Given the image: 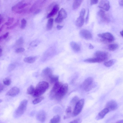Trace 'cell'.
Instances as JSON below:
<instances>
[{"instance_id": "obj_16", "label": "cell", "mask_w": 123, "mask_h": 123, "mask_svg": "<svg viewBox=\"0 0 123 123\" xmlns=\"http://www.w3.org/2000/svg\"><path fill=\"white\" fill-rule=\"evenodd\" d=\"M59 9V6L58 4L54 5L50 12L47 15V18H49L55 15Z\"/></svg>"}, {"instance_id": "obj_5", "label": "cell", "mask_w": 123, "mask_h": 123, "mask_svg": "<svg viewBox=\"0 0 123 123\" xmlns=\"http://www.w3.org/2000/svg\"><path fill=\"white\" fill-rule=\"evenodd\" d=\"M95 85L94 83L93 82V78L91 77H89L86 79L82 84L83 87L86 91H90Z\"/></svg>"}, {"instance_id": "obj_19", "label": "cell", "mask_w": 123, "mask_h": 123, "mask_svg": "<svg viewBox=\"0 0 123 123\" xmlns=\"http://www.w3.org/2000/svg\"><path fill=\"white\" fill-rule=\"evenodd\" d=\"M84 22V17L80 16L76 21V25L78 27H81L83 25Z\"/></svg>"}, {"instance_id": "obj_47", "label": "cell", "mask_w": 123, "mask_h": 123, "mask_svg": "<svg viewBox=\"0 0 123 123\" xmlns=\"http://www.w3.org/2000/svg\"><path fill=\"white\" fill-rule=\"evenodd\" d=\"M25 11L26 10L25 9H22L17 11L16 12L18 13H20L25 12Z\"/></svg>"}, {"instance_id": "obj_38", "label": "cell", "mask_w": 123, "mask_h": 123, "mask_svg": "<svg viewBox=\"0 0 123 123\" xmlns=\"http://www.w3.org/2000/svg\"><path fill=\"white\" fill-rule=\"evenodd\" d=\"M18 23L19 20H18L15 23L12 25L11 26H10L7 27L6 28L7 29H12L15 27L18 24Z\"/></svg>"}, {"instance_id": "obj_25", "label": "cell", "mask_w": 123, "mask_h": 123, "mask_svg": "<svg viewBox=\"0 0 123 123\" xmlns=\"http://www.w3.org/2000/svg\"><path fill=\"white\" fill-rule=\"evenodd\" d=\"M53 19L52 18H50L48 21L46 25V28L48 30L51 29L53 25Z\"/></svg>"}, {"instance_id": "obj_4", "label": "cell", "mask_w": 123, "mask_h": 123, "mask_svg": "<svg viewBox=\"0 0 123 123\" xmlns=\"http://www.w3.org/2000/svg\"><path fill=\"white\" fill-rule=\"evenodd\" d=\"M98 36L101 38V41L105 43H111L115 40V37L111 33L106 32L98 34Z\"/></svg>"}, {"instance_id": "obj_37", "label": "cell", "mask_w": 123, "mask_h": 123, "mask_svg": "<svg viewBox=\"0 0 123 123\" xmlns=\"http://www.w3.org/2000/svg\"><path fill=\"white\" fill-rule=\"evenodd\" d=\"M29 4V3L28 2L27 3H23L21 5L18 7L17 10L16 11L22 9L24 8L26 6H28Z\"/></svg>"}, {"instance_id": "obj_15", "label": "cell", "mask_w": 123, "mask_h": 123, "mask_svg": "<svg viewBox=\"0 0 123 123\" xmlns=\"http://www.w3.org/2000/svg\"><path fill=\"white\" fill-rule=\"evenodd\" d=\"M36 117L37 119L39 121L41 122H44L46 118L45 112L43 110L40 111L37 114Z\"/></svg>"}, {"instance_id": "obj_48", "label": "cell", "mask_w": 123, "mask_h": 123, "mask_svg": "<svg viewBox=\"0 0 123 123\" xmlns=\"http://www.w3.org/2000/svg\"><path fill=\"white\" fill-rule=\"evenodd\" d=\"M4 21V18L2 16H1V15L0 14V23L1 24Z\"/></svg>"}, {"instance_id": "obj_50", "label": "cell", "mask_w": 123, "mask_h": 123, "mask_svg": "<svg viewBox=\"0 0 123 123\" xmlns=\"http://www.w3.org/2000/svg\"><path fill=\"white\" fill-rule=\"evenodd\" d=\"M4 89V86L2 84H1L0 85V92H1Z\"/></svg>"}, {"instance_id": "obj_43", "label": "cell", "mask_w": 123, "mask_h": 123, "mask_svg": "<svg viewBox=\"0 0 123 123\" xmlns=\"http://www.w3.org/2000/svg\"><path fill=\"white\" fill-rule=\"evenodd\" d=\"M81 122V120L80 118L75 119L69 123H80Z\"/></svg>"}, {"instance_id": "obj_42", "label": "cell", "mask_w": 123, "mask_h": 123, "mask_svg": "<svg viewBox=\"0 0 123 123\" xmlns=\"http://www.w3.org/2000/svg\"><path fill=\"white\" fill-rule=\"evenodd\" d=\"M9 32H7L4 34L3 35L1 36L0 37V41L1 42V40L3 39L6 38L9 35Z\"/></svg>"}, {"instance_id": "obj_41", "label": "cell", "mask_w": 123, "mask_h": 123, "mask_svg": "<svg viewBox=\"0 0 123 123\" xmlns=\"http://www.w3.org/2000/svg\"><path fill=\"white\" fill-rule=\"evenodd\" d=\"M72 108L70 106H69L66 109V112L67 115L71 114L72 112Z\"/></svg>"}, {"instance_id": "obj_39", "label": "cell", "mask_w": 123, "mask_h": 123, "mask_svg": "<svg viewBox=\"0 0 123 123\" xmlns=\"http://www.w3.org/2000/svg\"><path fill=\"white\" fill-rule=\"evenodd\" d=\"M15 65L13 63L10 64L9 66L8 69V71H11L13 70L15 68Z\"/></svg>"}, {"instance_id": "obj_13", "label": "cell", "mask_w": 123, "mask_h": 123, "mask_svg": "<svg viewBox=\"0 0 123 123\" xmlns=\"http://www.w3.org/2000/svg\"><path fill=\"white\" fill-rule=\"evenodd\" d=\"M98 7L106 11H108L110 8L109 1L107 0L100 1L98 5Z\"/></svg>"}, {"instance_id": "obj_56", "label": "cell", "mask_w": 123, "mask_h": 123, "mask_svg": "<svg viewBox=\"0 0 123 123\" xmlns=\"http://www.w3.org/2000/svg\"><path fill=\"white\" fill-rule=\"evenodd\" d=\"M120 34L123 37V30L120 32Z\"/></svg>"}, {"instance_id": "obj_22", "label": "cell", "mask_w": 123, "mask_h": 123, "mask_svg": "<svg viewBox=\"0 0 123 123\" xmlns=\"http://www.w3.org/2000/svg\"><path fill=\"white\" fill-rule=\"evenodd\" d=\"M49 79L50 83L51 84H54L58 81L59 76L53 74L49 77Z\"/></svg>"}, {"instance_id": "obj_8", "label": "cell", "mask_w": 123, "mask_h": 123, "mask_svg": "<svg viewBox=\"0 0 123 123\" xmlns=\"http://www.w3.org/2000/svg\"><path fill=\"white\" fill-rule=\"evenodd\" d=\"M63 84L62 83L58 81L55 83L51 90L49 95V97L51 99H54L55 96Z\"/></svg>"}, {"instance_id": "obj_53", "label": "cell", "mask_w": 123, "mask_h": 123, "mask_svg": "<svg viewBox=\"0 0 123 123\" xmlns=\"http://www.w3.org/2000/svg\"><path fill=\"white\" fill-rule=\"evenodd\" d=\"M115 123H123V120H118Z\"/></svg>"}, {"instance_id": "obj_3", "label": "cell", "mask_w": 123, "mask_h": 123, "mask_svg": "<svg viewBox=\"0 0 123 123\" xmlns=\"http://www.w3.org/2000/svg\"><path fill=\"white\" fill-rule=\"evenodd\" d=\"M68 89V85L67 83L63 84L56 94L54 99L58 100H61L67 93Z\"/></svg>"}, {"instance_id": "obj_55", "label": "cell", "mask_w": 123, "mask_h": 123, "mask_svg": "<svg viewBox=\"0 0 123 123\" xmlns=\"http://www.w3.org/2000/svg\"><path fill=\"white\" fill-rule=\"evenodd\" d=\"M4 25H2L0 28V32H1L3 28Z\"/></svg>"}, {"instance_id": "obj_49", "label": "cell", "mask_w": 123, "mask_h": 123, "mask_svg": "<svg viewBox=\"0 0 123 123\" xmlns=\"http://www.w3.org/2000/svg\"><path fill=\"white\" fill-rule=\"evenodd\" d=\"M63 27V26L58 25L57 26V28L58 30H61Z\"/></svg>"}, {"instance_id": "obj_29", "label": "cell", "mask_w": 123, "mask_h": 123, "mask_svg": "<svg viewBox=\"0 0 123 123\" xmlns=\"http://www.w3.org/2000/svg\"><path fill=\"white\" fill-rule=\"evenodd\" d=\"M35 88L32 85L30 86L27 89V92L28 94L32 95L34 92Z\"/></svg>"}, {"instance_id": "obj_54", "label": "cell", "mask_w": 123, "mask_h": 123, "mask_svg": "<svg viewBox=\"0 0 123 123\" xmlns=\"http://www.w3.org/2000/svg\"><path fill=\"white\" fill-rule=\"evenodd\" d=\"M89 48L90 49H93L94 48L93 46L91 44H90Z\"/></svg>"}, {"instance_id": "obj_33", "label": "cell", "mask_w": 123, "mask_h": 123, "mask_svg": "<svg viewBox=\"0 0 123 123\" xmlns=\"http://www.w3.org/2000/svg\"><path fill=\"white\" fill-rule=\"evenodd\" d=\"M3 83L5 85L9 86L11 84V79L8 78H6L3 80Z\"/></svg>"}, {"instance_id": "obj_40", "label": "cell", "mask_w": 123, "mask_h": 123, "mask_svg": "<svg viewBox=\"0 0 123 123\" xmlns=\"http://www.w3.org/2000/svg\"><path fill=\"white\" fill-rule=\"evenodd\" d=\"M25 49L23 48H19L16 49L15 50V52L17 53H20L23 52Z\"/></svg>"}, {"instance_id": "obj_9", "label": "cell", "mask_w": 123, "mask_h": 123, "mask_svg": "<svg viewBox=\"0 0 123 123\" xmlns=\"http://www.w3.org/2000/svg\"><path fill=\"white\" fill-rule=\"evenodd\" d=\"M67 16V12L63 8H62L59 11L58 16L55 18V21L57 23H60L66 18Z\"/></svg>"}, {"instance_id": "obj_7", "label": "cell", "mask_w": 123, "mask_h": 123, "mask_svg": "<svg viewBox=\"0 0 123 123\" xmlns=\"http://www.w3.org/2000/svg\"><path fill=\"white\" fill-rule=\"evenodd\" d=\"M95 57L98 59L100 62L107 60L109 58V55L106 52L101 51H97L95 53Z\"/></svg>"}, {"instance_id": "obj_31", "label": "cell", "mask_w": 123, "mask_h": 123, "mask_svg": "<svg viewBox=\"0 0 123 123\" xmlns=\"http://www.w3.org/2000/svg\"><path fill=\"white\" fill-rule=\"evenodd\" d=\"M44 98L43 97H39L34 99L32 101L33 104L35 105L37 104L42 101Z\"/></svg>"}, {"instance_id": "obj_28", "label": "cell", "mask_w": 123, "mask_h": 123, "mask_svg": "<svg viewBox=\"0 0 123 123\" xmlns=\"http://www.w3.org/2000/svg\"><path fill=\"white\" fill-rule=\"evenodd\" d=\"M118 45L117 44H111L108 46V49L111 51H114L116 50L118 48Z\"/></svg>"}, {"instance_id": "obj_6", "label": "cell", "mask_w": 123, "mask_h": 123, "mask_svg": "<svg viewBox=\"0 0 123 123\" xmlns=\"http://www.w3.org/2000/svg\"><path fill=\"white\" fill-rule=\"evenodd\" d=\"M84 103L83 99L79 100L75 105L73 112V115L74 116H77L81 112L83 107Z\"/></svg>"}, {"instance_id": "obj_34", "label": "cell", "mask_w": 123, "mask_h": 123, "mask_svg": "<svg viewBox=\"0 0 123 123\" xmlns=\"http://www.w3.org/2000/svg\"><path fill=\"white\" fill-rule=\"evenodd\" d=\"M79 100L78 97L77 96H75L72 98L71 100V103L73 105L74 104L75 105Z\"/></svg>"}, {"instance_id": "obj_26", "label": "cell", "mask_w": 123, "mask_h": 123, "mask_svg": "<svg viewBox=\"0 0 123 123\" xmlns=\"http://www.w3.org/2000/svg\"><path fill=\"white\" fill-rule=\"evenodd\" d=\"M60 119V117L58 115H56L50 120V123H59Z\"/></svg>"}, {"instance_id": "obj_32", "label": "cell", "mask_w": 123, "mask_h": 123, "mask_svg": "<svg viewBox=\"0 0 123 123\" xmlns=\"http://www.w3.org/2000/svg\"><path fill=\"white\" fill-rule=\"evenodd\" d=\"M14 20V18L13 17L9 18L7 21L6 22L5 24L7 26L10 25L12 24Z\"/></svg>"}, {"instance_id": "obj_24", "label": "cell", "mask_w": 123, "mask_h": 123, "mask_svg": "<svg viewBox=\"0 0 123 123\" xmlns=\"http://www.w3.org/2000/svg\"><path fill=\"white\" fill-rule=\"evenodd\" d=\"M83 0H75L74 1L73 5L72 7L74 9H76L78 8L81 4Z\"/></svg>"}, {"instance_id": "obj_12", "label": "cell", "mask_w": 123, "mask_h": 123, "mask_svg": "<svg viewBox=\"0 0 123 123\" xmlns=\"http://www.w3.org/2000/svg\"><path fill=\"white\" fill-rule=\"evenodd\" d=\"M79 33L81 37L85 39L89 40L91 39L92 38V34L87 30H81L80 31Z\"/></svg>"}, {"instance_id": "obj_2", "label": "cell", "mask_w": 123, "mask_h": 123, "mask_svg": "<svg viewBox=\"0 0 123 123\" xmlns=\"http://www.w3.org/2000/svg\"><path fill=\"white\" fill-rule=\"evenodd\" d=\"M27 103L28 101L26 99H24L21 101L14 113V117L18 118L23 114L26 109Z\"/></svg>"}, {"instance_id": "obj_14", "label": "cell", "mask_w": 123, "mask_h": 123, "mask_svg": "<svg viewBox=\"0 0 123 123\" xmlns=\"http://www.w3.org/2000/svg\"><path fill=\"white\" fill-rule=\"evenodd\" d=\"M19 92V89L17 87L14 86L8 91L6 93V95L11 96H14L17 95Z\"/></svg>"}, {"instance_id": "obj_36", "label": "cell", "mask_w": 123, "mask_h": 123, "mask_svg": "<svg viewBox=\"0 0 123 123\" xmlns=\"http://www.w3.org/2000/svg\"><path fill=\"white\" fill-rule=\"evenodd\" d=\"M24 42V39L23 37H20L16 41V44L18 45H20L22 44Z\"/></svg>"}, {"instance_id": "obj_11", "label": "cell", "mask_w": 123, "mask_h": 123, "mask_svg": "<svg viewBox=\"0 0 123 123\" xmlns=\"http://www.w3.org/2000/svg\"><path fill=\"white\" fill-rule=\"evenodd\" d=\"M98 15L100 20L102 22L108 23L110 19L106 14L105 12L103 10L100 9L98 12Z\"/></svg>"}, {"instance_id": "obj_44", "label": "cell", "mask_w": 123, "mask_h": 123, "mask_svg": "<svg viewBox=\"0 0 123 123\" xmlns=\"http://www.w3.org/2000/svg\"><path fill=\"white\" fill-rule=\"evenodd\" d=\"M85 10L84 8H83L81 10L80 12V16L84 17L85 13Z\"/></svg>"}, {"instance_id": "obj_46", "label": "cell", "mask_w": 123, "mask_h": 123, "mask_svg": "<svg viewBox=\"0 0 123 123\" xmlns=\"http://www.w3.org/2000/svg\"><path fill=\"white\" fill-rule=\"evenodd\" d=\"M98 0H91L90 4L92 5L96 4L98 3Z\"/></svg>"}, {"instance_id": "obj_35", "label": "cell", "mask_w": 123, "mask_h": 123, "mask_svg": "<svg viewBox=\"0 0 123 123\" xmlns=\"http://www.w3.org/2000/svg\"><path fill=\"white\" fill-rule=\"evenodd\" d=\"M21 24L20 27L22 29H24L25 27L27 22L26 20L24 18L21 21Z\"/></svg>"}, {"instance_id": "obj_1", "label": "cell", "mask_w": 123, "mask_h": 123, "mask_svg": "<svg viewBox=\"0 0 123 123\" xmlns=\"http://www.w3.org/2000/svg\"><path fill=\"white\" fill-rule=\"evenodd\" d=\"M49 87V84L47 82L45 81L39 82L37 85L32 96L34 97H39L44 93Z\"/></svg>"}, {"instance_id": "obj_10", "label": "cell", "mask_w": 123, "mask_h": 123, "mask_svg": "<svg viewBox=\"0 0 123 123\" xmlns=\"http://www.w3.org/2000/svg\"><path fill=\"white\" fill-rule=\"evenodd\" d=\"M105 107L109 111H114L118 108V105L117 102L114 100H111L106 104Z\"/></svg>"}, {"instance_id": "obj_18", "label": "cell", "mask_w": 123, "mask_h": 123, "mask_svg": "<svg viewBox=\"0 0 123 123\" xmlns=\"http://www.w3.org/2000/svg\"><path fill=\"white\" fill-rule=\"evenodd\" d=\"M42 76L48 78L53 75L52 69L49 67H47L43 70L42 72Z\"/></svg>"}, {"instance_id": "obj_20", "label": "cell", "mask_w": 123, "mask_h": 123, "mask_svg": "<svg viewBox=\"0 0 123 123\" xmlns=\"http://www.w3.org/2000/svg\"><path fill=\"white\" fill-rule=\"evenodd\" d=\"M70 45L72 49L75 51L78 52L80 50V46L77 43L72 41L70 43Z\"/></svg>"}, {"instance_id": "obj_30", "label": "cell", "mask_w": 123, "mask_h": 123, "mask_svg": "<svg viewBox=\"0 0 123 123\" xmlns=\"http://www.w3.org/2000/svg\"><path fill=\"white\" fill-rule=\"evenodd\" d=\"M24 0H21L13 6L12 8V10L16 12L18 10V7L22 4L24 3Z\"/></svg>"}, {"instance_id": "obj_17", "label": "cell", "mask_w": 123, "mask_h": 123, "mask_svg": "<svg viewBox=\"0 0 123 123\" xmlns=\"http://www.w3.org/2000/svg\"><path fill=\"white\" fill-rule=\"evenodd\" d=\"M109 112L107 109L106 108H104L99 113L96 117V119L99 120L103 119Z\"/></svg>"}, {"instance_id": "obj_27", "label": "cell", "mask_w": 123, "mask_h": 123, "mask_svg": "<svg viewBox=\"0 0 123 123\" xmlns=\"http://www.w3.org/2000/svg\"><path fill=\"white\" fill-rule=\"evenodd\" d=\"M84 61L85 62L90 63L100 62V60L98 59L95 57L86 59L84 60Z\"/></svg>"}, {"instance_id": "obj_57", "label": "cell", "mask_w": 123, "mask_h": 123, "mask_svg": "<svg viewBox=\"0 0 123 123\" xmlns=\"http://www.w3.org/2000/svg\"><path fill=\"white\" fill-rule=\"evenodd\" d=\"M2 49L1 48L0 49V56H1L2 53Z\"/></svg>"}, {"instance_id": "obj_21", "label": "cell", "mask_w": 123, "mask_h": 123, "mask_svg": "<svg viewBox=\"0 0 123 123\" xmlns=\"http://www.w3.org/2000/svg\"><path fill=\"white\" fill-rule=\"evenodd\" d=\"M37 59V57L36 56H31L25 58L24 61L26 62L31 63L35 62Z\"/></svg>"}, {"instance_id": "obj_45", "label": "cell", "mask_w": 123, "mask_h": 123, "mask_svg": "<svg viewBox=\"0 0 123 123\" xmlns=\"http://www.w3.org/2000/svg\"><path fill=\"white\" fill-rule=\"evenodd\" d=\"M89 10H88V12L86 17L85 20V22L86 24H87L89 21Z\"/></svg>"}, {"instance_id": "obj_52", "label": "cell", "mask_w": 123, "mask_h": 123, "mask_svg": "<svg viewBox=\"0 0 123 123\" xmlns=\"http://www.w3.org/2000/svg\"><path fill=\"white\" fill-rule=\"evenodd\" d=\"M41 11L40 9H38L36 10L34 13V14H36L39 13Z\"/></svg>"}, {"instance_id": "obj_51", "label": "cell", "mask_w": 123, "mask_h": 123, "mask_svg": "<svg viewBox=\"0 0 123 123\" xmlns=\"http://www.w3.org/2000/svg\"><path fill=\"white\" fill-rule=\"evenodd\" d=\"M118 3L120 5L123 6V0H119Z\"/></svg>"}, {"instance_id": "obj_23", "label": "cell", "mask_w": 123, "mask_h": 123, "mask_svg": "<svg viewBox=\"0 0 123 123\" xmlns=\"http://www.w3.org/2000/svg\"><path fill=\"white\" fill-rule=\"evenodd\" d=\"M116 60L115 59H112L108 61L105 62L104 65L106 67H109L113 65L116 63Z\"/></svg>"}]
</instances>
